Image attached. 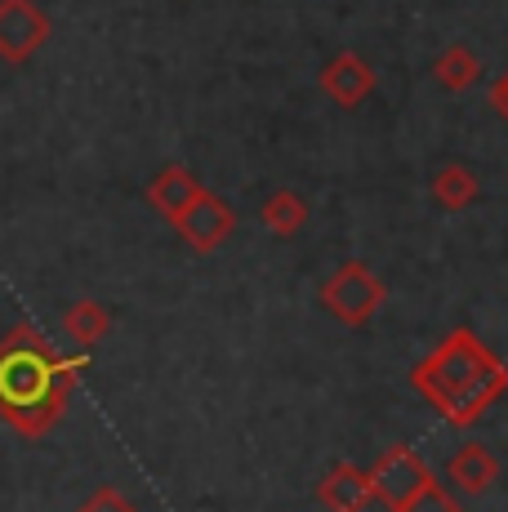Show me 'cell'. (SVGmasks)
<instances>
[{"mask_svg":"<svg viewBox=\"0 0 508 512\" xmlns=\"http://www.w3.org/2000/svg\"><path fill=\"white\" fill-rule=\"evenodd\" d=\"M85 370H90L85 348L76 357H63L41 330L18 321L0 339V419L27 441L50 437Z\"/></svg>","mask_w":508,"mask_h":512,"instance_id":"1","label":"cell"},{"mask_svg":"<svg viewBox=\"0 0 508 512\" xmlns=\"http://www.w3.org/2000/svg\"><path fill=\"white\" fill-rule=\"evenodd\" d=\"M410 388L451 428H473L508 392V366L486 348L473 326H455L433 352L415 361Z\"/></svg>","mask_w":508,"mask_h":512,"instance_id":"2","label":"cell"},{"mask_svg":"<svg viewBox=\"0 0 508 512\" xmlns=\"http://www.w3.org/2000/svg\"><path fill=\"white\" fill-rule=\"evenodd\" d=\"M384 299H388L384 277H379L370 263H361V259L339 263V268L330 272V277L321 281V290H317L321 312H326V317H335L339 326H348V330L366 326V321L384 308Z\"/></svg>","mask_w":508,"mask_h":512,"instance_id":"3","label":"cell"},{"mask_svg":"<svg viewBox=\"0 0 508 512\" xmlns=\"http://www.w3.org/2000/svg\"><path fill=\"white\" fill-rule=\"evenodd\" d=\"M366 477H370V495H375L379 504L388 512H402L406 499L419 495V490L433 481V468H428V459L419 455V450L397 441V446H388L384 455L375 459V468H370Z\"/></svg>","mask_w":508,"mask_h":512,"instance_id":"4","label":"cell"},{"mask_svg":"<svg viewBox=\"0 0 508 512\" xmlns=\"http://www.w3.org/2000/svg\"><path fill=\"white\" fill-rule=\"evenodd\" d=\"M170 228L179 232V241L188 245V250L214 254L232 232H237V210H232L223 196H214V192H205V187H201V196L188 205V210L174 214Z\"/></svg>","mask_w":508,"mask_h":512,"instance_id":"5","label":"cell"},{"mask_svg":"<svg viewBox=\"0 0 508 512\" xmlns=\"http://www.w3.org/2000/svg\"><path fill=\"white\" fill-rule=\"evenodd\" d=\"M45 41H50V14L36 0H0V58L5 63H32Z\"/></svg>","mask_w":508,"mask_h":512,"instance_id":"6","label":"cell"},{"mask_svg":"<svg viewBox=\"0 0 508 512\" xmlns=\"http://www.w3.org/2000/svg\"><path fill=\"white\" fill-rule=\"evenodd\" d=\"M317 85H321V94H326L330 103H339V107H348V112H353V107H361L370 94H375L379 76H375V67H370L361 54L344 49V54H335L326 67H321Z\"/></svg>","mask_w":508,"mask_h":512,"instance_id":"7","label":"cell"},{"mask_svg":"<svg viewBox=\"0 0 508 512\" xmlns=\"http://www.w3.org/2000/svg\"><path fill=\"white\" fill-rule=\"evenodd\" d=\"M446 477H451V486L464 490V495H486V490L500 481V459H495V450L482 446V441H459L455 455L446 459Z\"/></svg>","mask_w":508,"mask_h":512,"instance_id":"8","label":"cell"},{"mask_svg":"<svg viewBox=\"0 0 508 512\" xmlns=\"http://www.w3.org/2000/svg\"><path fill=\"white\" fill-rule=\"evenodd\" d=\"M317 499L326 512H366V504L375 495H370V477L366 468L357 464H335L326 472V477L317 481Z\"/></svg>","mask_w":508,"mask_h":512,"instance_id":"9","label":"cell"},{"mask_svg":"<svg viewBox=\"0 0 508 512\" xmlns=\"http://www.w3.org/2000/svg\"><path fill=\"white\" fill-rule=\"evenodd\" d=\"M197 196H201V179L188 170V165H161L148 183V205L165 223H170L179 210H188Z\"/></svg>","mask_w":508,"mask_h":512,"instance_id":"10","label":"cell"},{"mask_svg":"<svg viewBox=\"0 0 508 512\" xmlns=\"http://www.w3.org/2000/svg\"><path fill=\"white\" fill-rule=\"evenodd\" d=\"M63 330L72 334L76 348L94 352L107 339V330H112V308L99 303V299H76L72 308L63 312Z\"/></svg>","mask_w":508,"mask_h":512,"instance_id":"11","label":"cell"},{"mask_svg":"<svg viewBox=\"0 0 508 512\" xmlns=\"http://www.w3.org/2000/svg\"><path fill=\"white\" fill-rule=\"evenodd\" d=\"M477 192H482V187H477V174L459 161H446L442 170L433 174V205L446 214L468 210V205L477 201Z\"/></svg>","mask_w":508,"mask_h":512,"instance_id":"12","label":"cell"},{"mask_svg":"<svg viewBox=\"0 0 508 512\" xmlns=\"http://www.w3.org/2000/svg\"><path fill=\"white\" fill-rule=\"evenodd\" d=\"M259 223H263V228H268L272 236H295V232H304V223H308V201H304L299 192H290V187H281V192L263 196Z\"/></svg>","mask_w":508,"mask_h":512,"instance_id":"13","label":"cell"},{"mask_svg":"<svg viewBox=\"0 0 508 512\" xmlns=\"http://www.w3.org/2000/svg\"><path fill=\"white\" fill-rule=\"evenodd\" d=\"M477 76H482V58L468 45H451L433 58V81L451 94H464L468 85H477Z\"/></svg>","mask_w":508,"mask_h":512,"instance_id":"14","label":"cell"},{"mask_svg":"<svg viewBox=\"0 0 508 512\" xmlns=\"http://www.w3.org/2000/svg\"><path fill=\"white\" fill-rule=\"evenodd\" d=\"M402 512H464V504H459V495H451V490L442 486V481H428L419 495H410L406 499V508Z\"/></svg>","mask_w":508,"mask_h":512,"instance_id":"15","label":"cell"},{"mask_svg":"<svg viewBox=\"0 0 508 512\" xmlns=\"http://www.w3.org/2000/svg\"><path fill=\"white\" fill-rule=\"evenodd\" d=\"M76 512H139V504L125 499L116 486H99L94 495H85L81 504H76Z\"/></svg>","mask_w":508,"mask_h":512,"instance_id":"16","label":"cell"},{"mask_svg":"<svg viewBox=\"0 0 508 512\" xmlns=\"http://www.w3.org/2000/svg\"><path fill=\"white\" fill-rule=\"evenodd\" d=\"M491 103H495V112H500L504 116V121H508V72L500 76V81H495L491 85Z\"/></svg>","mask_w":508,"mask_h":512,"instance_id":"17","label":"cell"}]
</instances>
